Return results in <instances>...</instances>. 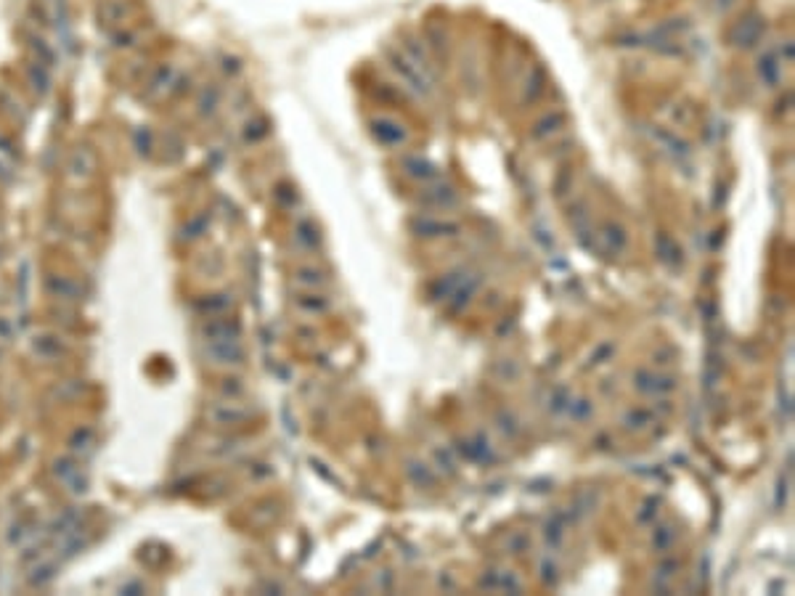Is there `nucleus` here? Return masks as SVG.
<instances>
[{
    "label": "nucleus",
    "mask_w": 795,
    "mask_h": 596,
    "mask_svg": "<svg viewBox=\"0 0 795 596\" xmlns=\"http://www.w3.org/2000/svg\"><path fill=\"white\" fill-rule=\"evenodd\" d=\"M384 53H387V61H390V67H393V69L401 74L403 82H406V85H408L411 91H416L419 96H430V93H433V82L427 80L422 72L416 69V64H413V61L408 59L406 53L395 51V48H387Z\"/></svg>",
    "instance_id": "1"
},
{
    "label": "nucleus",
    "mask_w": 795,
    "mask_h": 596,
    "mask_svg": "<svg viewBox=\"0 0 795 596\" xmlns=\"http://www.w3.org/2000/svg\"><path fill=\"white\" fill-rule=\"evenodd\" d=\"M413 236L419 239H443V236H459L462 225L456 220H440V218H430V215H413L408 220Z\"/></svg>",
    "instance_id": "2"
},
{
    "label": "nucleus",
    "mask_w": 795,
    "mask_h": 596,
    "mask_svg": "<svg viewBox=\"0 0 795 596\" xmlns=\"http://www.w3.org/2000/svg\"><path fill=\"white\" fill-rule=\"evenodd\" d=\"M764 30H766V21L761 13H745V16L729 30V43H732L735 48H753L755 43L761 40Z\"/></svg>",
    "instance_id": "3"
},
{
    "label": "nucleus",
    "mask_w": 795,
    "mask_h": 596,
    "mask_svg": "<svg viewBox=\"0 0 795 596\" xmlns=\"http://www.w3.org/2000/svg\"><path fill=\"white\" fill-rule=\"evenodd\" d=\"M369 130H372L374 141L382 143V146H403L406 143V128L401 122H395L393 117H374L369 122Z\"/></svg>",
    "instance_id": "4"
},
{
    "label": "nucleus",
    "mask_w": 795,
    "mask_h": 596,
    "mask_svg": "<svg viewBox=\"0 0 795 596\" xmlns=\"http://www.w3.org/2000/svg\"><path fill=\"white\" fill-rule=\"evenodd\" d=\"M419 202L424 207H440V210H451L459 204V191L453 186H445V183H435V186H427L422 193H419Z\"/></svg>",
    "instance_id": "5"
},
{
    "label": "nucleus",
    "mask_w": 795,
    "mask_h": 596,
    "mask_svg": "<svg viewBox=\"0 0 795 596\" xmlns=\"http://www.w3.org/2000/svg\"><path fill=\"white\" fill-rule=\"evenodd\" d=\"M596 239H599V244H602L610 254H615V257H618V254L628 247V233H626V228L621 225V223H613V220H607V223L599 225Z\"/></svg>",
    "instance_id": "6"
},
{
    "label": "nucleus",
    "mask_w": 795,
    "mask_h": 596,
    "mask_svg": "<svg viewBox=\"0 0 795 596\" xmlns=\"http://www.w3.org/2000/svg\"><path fill=\"white\" fill-rule=\"evenodd\" d=\"M401 167H403V172H406L408 178H413V181L435 183L438 178H440V170H438V164H433L430 159H424V157H416V154H408V157H403Z\"/></svg>",
    "instance_id": "7"
},
{
    "label": "nucleus",
    "mask_w": 795,
    "mask_h": 596,
    "mask_svg": "<svg viewBox=\"0 0 795 596\" xmlns=\"http://www.w3.org/2000/svg\"><path fill=\"white\" fill-rule=\"evenodd\" d=\"M467 276H469L467 268H459V271H451V273H445V276H440L438 281L430 283V300H433V303H438V300H448V297H451V294L462 286Z\"/></svg>",
    "instance_id": "8"
},
{
    "label": "nucleus",
    "mask_w": 795,
    "mask_h": 596,
    "mask_svg": "<svg viewBox=\"0 0 795 596\" xmlns=\"http://www.w3.org/2000/svg\"><path fill=\"white\" fill-rule=\"evenodd\" d=\"M634 384L642 393H674L676 387H679V382H676L674 376H660V374H652V371H645V369H639L634 374Z\"/></svg>",
    "instance_id": "9"
},
{
    "label": "nucleus",
    "mask_w": 795,
    "mask_h": 596,
    "mask_svg": "<svg viewBox=\"0 0 795 596\" xmlns=\"http://www.w3.org/2000/svg\"><path fill=\"white\" fill-rule=\"evenodd\" d=\"M565 122H567V114H565V111H552V114H546V117H541V120L535 122L533 130H530V138H533V141H544V138L554 135L557 130H562Z\"/></svg>",
    "instance_id": "10"
},
{
    "label": "nucleus",
    "mask_w": 795,
    "mask_h": 596,
    "mask_svg": "<svg viewBox=\"0 0 795 596\" xmlns=\"http://www.w3.org/2000/svg\"><path fill=\"white\" fill-rule=\"evenodd\" d=\"M480 281H483V273H472V276H467V283H462V286H459V289L448 297V308H451V313H459L464 305L472 300V294L477 292Z\"/></svg>",
    "instance_id": "11"
},
{
    "label": "nucleus",
    "mask_w": 795,
    "mask_h": 596,
    "mask_svg": "<svg viewBox=\"0 0 795 596\" xmlns=\"http://www.w3.org/2000/svg\"><path fill=\"white\" fill-rule=\"evenodd\" d=\"M655 249H657V257L663 260L665 265H682V247L668 236V233H657V239H655Z\"/></svg>",
    "instance_id": "12"
},
{
    "label": "nucleus",
    "mask_w": 795,
    "mask_h": 596,
    "mask_svg": "<svg viewBox=\"0 0 795 596\" xmlns=\"http://www.w3.org/2000/svg\"><path fill=\"white\" fill-rule=\"evenodd\" d=\"M544 91H546V69L538 64V67L530 69V77H528V85H525L523 101L525 103H535L541 96H544Z\"/></svg>",
    "instance_id": "13"
},
{
    "label": "nucleus",
    "mask_w": 795,
    "mask_h": 596,
    "mask_svg": "<svg viewBox=\"0 0 795 596\" xmlns=\"http://www.w3.org/2000/svg\"><path fill=\"white\" fill-rule=\"evenodd\" d=\"M779 59H777L774 51H766L761 59H758V77L764 80V85H777L779 82Z\"/></svg>",
    "instance_id": "14"
},
{
    "label": "nucleus",
    "mask_w": 795,
    "mask_h": 596,
    "mask_svg": "<svg viewBox=\"0 0 795 596\" xmlns=\"http://www.w3.org/2000/svg\"><path fill=\"white\" fill-rule=\"evenodd\" d=\"M655 416L652 411H647V408H631L628 414L623 416V424L628 427V429H645L647 424H652Z\"/></svg>",
    "instance_id": "15"
},
{
    "label": "nucleus",
    "mask_w": 795,
    "mask_h": 596,
    "mask_svg": "<svg viewBox=\"0 0 795 596\" xmlns=\"http://www.w3.org/2000/svg\"><path fill=\"white\" fill-rule=\"evenodd\" d=\"M406 469H408V477H411V480L419 488H424V485L433 488L435 483H438L433 472H430V469H427L424 464H419V461H408V466H406Z\"/></svg>",
    "instance_id": "16"
},
{
    "label": "nucleus",
    "mask_w": 795,
    "mask_h": 596,
    "mask_svg": "<svg viewBox=\"0 0 795 596\" xmlns=\"http://www.w3.org/2000/svg\"><path fill=\"white\" fill-rule=\"evenodd\" d=\"M674 538H676V533H674V527H671V525H660V527H655L652 549H655V551H657V554H665V551L671 549V544H674Z\"/></svg>",
    "instance_id": "17"
},
{
    "label": "nucleus",
    "mask_w": 795,
    "mask_h": 596,
    "mask_svg": "<svg viewBox=\"0 0 795 596\" xmlns=\"http://www.w3.org/2000/svg\"><path fill=\"white\" fill-rule=\"evenodd\" d=\"M655 138H657V141H663L665 146H668V152L679 154V157H686V154H689V146H686L684 141H679V138H676L674 133H668V130H655Z\"/></svg>",
    "instance_id": "18"
},
{
    "label": "nucleus",
    "mask_w": 795,
    "mask_h": 596,
    "mask_svg": "<svg viewBox=\"0 0 795 596\" xmlns=\"http://www.w3.org/2000/svg\"><path fill=\"white\" fill-rule=\"evenodd\" d=\"M570 393H567V387H557L552 395V400H549V408H552L554 414H560V411H565L567 405H570Z\"/></svg>",
    "instance_id": "19"
},
{
    "label": "nucleus",
    "mask_w": 795,
    "mask_h": 596,
    "mask_svg": "<svg viewBox=\"0 0 795 596\" xmlns=\"http://www.w3.org/2000/svg\"><path fill=\"white\" fill-rule=\"evenodd\" d=\"M560 541H562V517L557 515L552 522L546 525V544L557 549V546H560Z\"/></svg>",
    "instance_id": "20"
},
{
    "label": "nucleus",
    "mask_w": 795,
    "mask_h": 596,
    "mask_svg": "<svg viewBox=\"0 0 795 596\" xmlns=\"http://www.w3.org/2000/svg\"><path fill=\"white\" fill-rule=\"evenodd\" d=\"M297 276H300V281L311 283V286H321V283H326V273L316 271V268H302Z\"/></svg>",
    "instance_id": "21"
},
{
    "label": "nucleus",
    "mask_w": 795,
    "mask_h": 596,
    "mask_svg": "<svg viewBox=\"0 0 795 596\" xmlns=\"http://www.w3.org/2000/svg\"><path fill=\"white\" fill-rule=\"evenodd\" d=\"M567 411H570V416H573V419H578V422H581V419H586V416L591 414V403H589L586 398H581L578 403H573V400H570Z\"/></svg>",
    "instance_id": "22"
},
{
    "label": "nucleus",
    "mask_w": 795,
    "mask_h": 596,
    "mask_svg": "<svg viewBox=\"0 0 795 596\" xmlns=\"http://www.w3.org/2000/svg\"><path fill=\"white\" fill-rule=\"evenodd\" d=\"M573 189V172L570 170H562L560 172V178H557V186H554V193L557 196H565V193Z\"/></svg>",
    "instance_id": "23"
},
{
    "label": "nucleus",
    "mask_w": 795,
    "mask_h": 596,
    "mask_svg": "<svg viewBox=\"0 0 795 596\" xmlns=\"http://www.w3.org/2000/svg\"><path fill=\"white\" fill-rule=\"evenodd\" d=\"M300 236L308 244H311V247H318V242H321V233L313 228V223H302V225H300Z\"/></svg>",
    "instance_id": "24"
},
{
    "label": "nucleus",
    "mask_w": 795,
    "mask_h": 596,
    "mask_svg": "<svg viewBox=\"0 0 795 596\" xmlns=\"http://www.w3.org/2000/svg\"><path fill=\"white\" fill-rule=\"evenodd\" d=\"M679 567H682L679 559H665L663 565L657 567V578H671L674 575V570H679Z\"/></svg>",
    "instance_id": "25"
},
{
    "label": "nucleus",
    "mask_w": 795,
    "mask_h": 596,
    "mask_svg": "<svg viewBox=\"0 0 795 596\" xmlns=\"http://www.w3.org/2000/svg\"><path fill=\"white\" fill-rule=\"evenodd\" d=\"M613 350H615V344H613V342L599 344V347H596V353L591 355V364H604V358H607V355L613 353Z\"/></svg>",
    "instance_id": "26"
},
{
    "label": "nucleus",
    "mask_w": 795,
    "mask_h": 596,
    "mask_svg": "<svg viewBox=\"0 0 795 596\" xmlns=\"http://www.w3.org/2000/svg\"><path fill=\"white\" fill-rule=\"evenodd\" d=\"M509 549H512V554H523L525 549H528V538H525L523 533L512 536L509 538Z\"/></svg>",
    "instance_id": "27"
},
{
    "label": "nucleus",
    "mask_w": 795,
    "mask_h": 596,
    "mask_svg": "<svg viewBox=\"0 0 795 596\" xmlns=\"http://www.w3.org/2000/svg\"><path fill=\"white\" fill-rule=\"evenodd\" d=\"M541 570H544V583L549 586V583H557V567H554V562H549L546 559L544 565H541Z\"/></svg>",
    "instance_id": "28"
},
{
    "label": "nucleus",
    "mask_w": 795,
    "mask_h": 596,
    "mask_svg": "<svg viewBox=\"0 0 795 596\" xmlns=\"http://www.w3.org/2000/svg\"><path fill=\"white\" fill-rule=\"evenodd\" d=\"M785 498H787V477L782 475V477H779V493H777V506L785 504Z\"/></svg>",
    "instance_id": "29"
},
{
    "label": "nucleus",
    "mask_w": 795,
    "mask_h": 596,
    "mask_svg": "<svg viewBox=\"0 0 795 596\" xmlns=\"http://www.w3.org/2000/svg\"><path fill=\"white\" fill-rule=\"evenodd\" d=\"M779 53H782V59L787 61V64H790V61H793V43L787 40L785 45H782V48H779Z\"/></svg>",
    "instance_id": "30"
},
{
    "label": "nucleus",
    "mask_w": 795,
    "mask_h": 596,
    "mask_svg": "<svg viewBox=\"0 0 795 596\" xmlns=\"http://www.w3.org/2000/svg\"><path fill=\"white\" fill-rule=\"evenodd\" d=\"M735 3H737V0H716V6H718L721 11H729L732 6H735Z\"/></svg>",
    "instance_id": "31"
}]
</instances>
